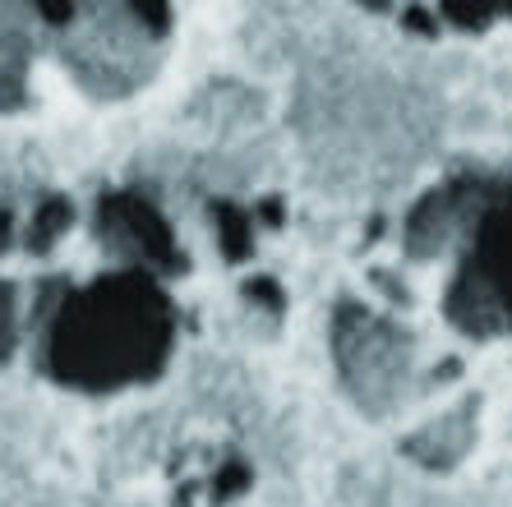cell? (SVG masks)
Returning <instances> with one entry per match:
<instances>
[{
  "label": "cell",
  "mask_w": 512,
  "mask_h": 507,
  "mask_svg": "<svg viewBox=\"0 0 512 507\" xmlns=\"http://www.w3.org/2000/svg\"><path fill=\"white\" fill-rule=\"evenodd\" d=\"M93 245L111 263L84 282L0 286V369L24 365L65 397L116 401L176 365L185 314L167 277L185 263L171 222L139 194L97 203Z\"/></svg>",
  "instance_id": "cell-1"
},
{
  "label": "cell",
  "mask_w": 512,
  "mask_h": 507,
  "mask_svg": "<svg viewBox=\"0 0 512 507\" xmlns=\"http://www.w3.org/2000/svg\"><path fill=\"white\" fill-rule=\"evenodd\" d=\"M406 240L429 245L448 259V286L439 319L462 342L512 337V185H457L434 189L406 217Z\"/></svg>",
  "instance_id": "cell-2"
},
{
  "label": "cell",
  "mask_w": 512,
  "mask_h": 507,
  "mask_svg": "<svg viewBox=\"0 0 512 507\" xmlns=\"http://www.w3.org/2000/svg\"><path fill=\"white\" fill-rule=\"evenodd\" d=\"M503 5H508V10H512V0H503Z\"/></svg>",
  "instance_id": "cell-3"
}]
</instances>
